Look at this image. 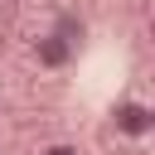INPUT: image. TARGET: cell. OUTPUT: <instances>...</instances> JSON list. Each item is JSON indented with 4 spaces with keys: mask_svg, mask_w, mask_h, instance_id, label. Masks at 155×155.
<instances>
[{
    "mask_svg": "<svg viewBox=\"0 0 155 155\" xmlns=\"http://www.w3.org/2000/svg\"><path fill=\"white\" fill-rule=\"evenodd\" d=\"M107 126H111L121 140H145V136L155 131V107H150V102H140V97H126V102H116V107H111Z\"/></svg>",
    "mask_w": 155,
    "mask_h": 155,
    "instance_id": "obj_1",
    "label": "cell"
},
{
    "mask_svg": "<svg viewBox=\"0 0 155 155\" xmlns=\"http://www.w3.org/2000/svg\"><path fill=\"white\" fill-rule=\"evenodd\" d=\"M29 53H34V63H39V68H48V73H58V68H68V63L78 58V48H73V44H63L53 29H44V34L34 39V48H29Z\"/></svg>",
    "mask_w": 155,
    "mask_h": 155,
    "instance_id": "obj_2",
    "label": "cell"
},
{
    "mask_svg": "<svg viewBox=\"0 0 155 155\" xmlns=\"http://www.w3.org/2000/svg\"><path fill=\"white\" fill-rule=\"evenodd\" d=\"M48 29H53V34L63 39V44H73V48H82V44H87V19H82L78 10H58Z\"/></svg>",
    "mask_w": 155,
    "mask_h": 155,
    "instance_id": "obj_3",
    "label": "cell"
},
{
    "mask_svg": "<svg viewBox=\"0 0 155 155\" xmlns=\"http://www.w3.org/2000/svg\"><path fill=\"white\" fill-rule=\"evenodd\" d=\"M39 155H82V150H78L73 140H53V145H44Z\"/></svg>",
    "mask_w": 155,
    "mask_h": 155,
    "instance_id": "obj_4",
    "label": "cell"
}]
</instances>
